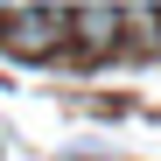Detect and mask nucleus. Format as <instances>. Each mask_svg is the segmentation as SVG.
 I'll use <instances>...</instances> for the list:
<instances>
[{
	"instance_id": "f257e3e1",
	"label": "nucleus",
	"mask_w": 161,
	"mask_h": 161,
	"mask_svg": "<svg viewBox=\"0 0 161 161\" xmlns=\"http://www.w3.org/2000/svg\"><path fill=\"white\" fill-rule=\"evenodd\" d=\"M0 42L7 49H21V56H49V49L63 42V28H70V7H0Z\"/></svg>"
}]
</instances>
